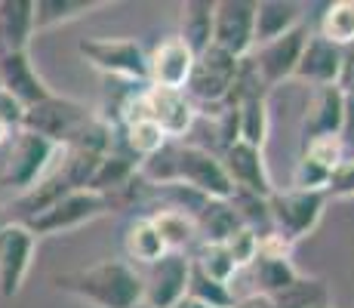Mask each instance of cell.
Wrapping results in <instances>:
<instances>
[{"label":"cell","mask_w":354,"mask_h":308,"mask_svg":"<svg viewBox=\"0 0 354 308\" xmlns=\"http://www.w3.org/2000/svg\"><path fill=\"white\" fill-rule=\"evenodd\" d=\"M12 133H16V129H10V127H6L3 120H0V145H6V142H10V136H12Z\"/></svg>","instance_id":"41"},{"label":"cell","mask_w":354,"mask_h":308,"mask_svg":"<svg viewBox=\"0 0 354 308\" xmlns=\"http://www.w3.org/2000/svg\"><path fill=\"white\" fill-rule=\"evenodd\" d=\"M225 250L231 253V259H234L237 271L250 269V265L256 262V256H259V237L253 235V231H247V228H237L234 235L225 241Z\"/></svg>","instance_id":"35"},{"label":"cell","mask_w":354,"mask_h":308,"mask_svg":"<svg viewBox=\"0 0 354 308\" xmlns=\"http://www.w3.org/2000/svg\"><path fill=\"white\" fill-rule=\"evenodd\" d=\"M6 222H10V219H6V213H3V210H0V228H3Z\"/></svg>","instance_id":"42"},{"label":"cell","mask_w":354,"mask_h":308,"mask_svg":"<svg viewBox=\"0 0 354 308\" xmlns=\"http://www.w3.org/2000/svg\"><path fill=\"white\" fill-rule=\"evenodd\" d=\"M34 34V0H0V56L28 53Z\"/></svg>","instance_id":"20"},{"label":"cell","mask_w":354,"mask_h":308,"mask_svg":"<svg viewBox=\"0 0 354 308\" xmlns=\"http://www.w3.org/2000/svg\"><path fill=\"white\" fill-rule=\"evenodd\" d=\"M308 34H311V22H305L299 28H292L290 34H283V37H274L268 44L256 46L247 56L265 90H274L277 84H283V80H290L296 74L299 56H302V46L308 40Z\"/></svg>","instance_id":"10"},{"label":"cell","mask_w":354,"mask_h":308,"mask_svg":"<svg viewBox=\"0 0 354 308\" xmlns=\"http://www.w3.org/2000/svg\"><path fill=\"white\" fill-rule=\"evenodd\" d=\"M219 161L225 167L234 191H250V194H259V197H268L274 191L262 148H253L237 139V142H231L225 152H219Z\"/></svg>","instance_id":"13"},{"label":"cell","mask_w":354,"mask_h":308,"mask_svg":"<svg viewBox=\"0 0 354 308\" xmlns=\"http://www.w3.org/2000/svg\"><path fill=\"white\" fill-rule=\"evenodd\" d=\"M145 108H148V120H154L163 129L169 142H182V136L192 133L197 111L188 102L185 93L179 90H160V87H145Z\"/></svg>","instance_id":"14"},{"label":"cell","mask_w":354,"mask_h":308,"mask_svg":"<svg viewBox=\"0 0 354 308\" xmlns=\"http://www.w3.org/2000/svg\"><path fill=\"white\" fill-rule=\"evenodd\" d=\"M139 308H148V305H139Z\"/></svg>","instance_id":"43"},{"label":"cell","mask_w":354,"mask_h":308,"mask_svg":"<svg viewBox=\"0 0 354 308\" xmlns=\"http://www.w3.org/2000/svg\"><path fill=\"white\" fill-rule=\"evenodd\" d=\"M176 182L209 201H228L234 194V185L219 154L203 145H192V142H176Z\"/></svg>","instance_id":"7"},{"label":"cell","mask_w":354,"mask_h":308,"mask_svg":"<svg viewBox=\"0 0 354 308\" xmlns=\"http://www.w3.org/2000/svg\"><path fill=\"white\" fill-rule=\"evenodd\" d=\"M77 53L86 59V65L108 78H120L129 84L148 87V53L133 37H90L80 40Z\"/></svg>","instance_id":"5"},{"label":"cell","mask_w":354,"mask_h":308,"mask_svg":"<svg viewBox=\"0 0 354 308\" xmlns=\"http://www.w3.org/2000/svg\"><path fill=\"white\" fill-rule=\"evenodd\" d=\"M142 278V305L148 308H173L188 293L192 278V256L188 253H163L158 262L145 265Z\"/></svg>","instance_id":"9"},{"label":"cell","mask_w":354,"mask_h":308,"mask_svg":"<svg viewBox=\"0 0 354 308\" xmlns=\"http://www.w3.org/2000/svg\"><path fill=\"white\" fill-rule=\"evenodd\" d=\"M102 6H108V0H34V31H50L77 22Z\"/></svg>","instance_id":"23"},{"label":"cell","mask_w":354,"mask_h":308,"mask_svg":"<svg viewBox=\"0 0 354 308\" xmlns=\"http://www.w3.org/2000/svg\"><path fill=\"white\" fill-rule=\"evenodd\" d=\"M188 256H192L194 269H201L203 275L219 280V284H231L237 275V265L225 250V244H197V250L188 253Z\"/></svg>","instance_id":"31"},{"label":"cell","mask_w":354,"mask_h":308,"mask_svg":"<svg viewBox=\"0 0 354 308\" xmlns=\"http://www.w3.org/2000/svg\"><path fill=\"white\" fill-rule=\"evenodd\" d=\"M53 287L65 296H74L90 308H139L142 278L127 259H102L86 269L62 271L53 278Z\"/></svg>","instance_id":"1"},{"label":"cell","mask_w":354,"mask_h":308,"mask_svg":"<svg viewBox=\"0 0 354 308\" xmlns=\"http://www.w3.org/2000/svg\"><path fill=\"white\" fill-rule=\"evenodd\" d=\"M194 228H197V244H225L241 228V222H237L228 201H207L194 219Z\"/></svg>","instance_id":"25"},{"label":"cell","mask_w":354,"mask_h":308,"mask_svg":"<svg viewBox=\"0 0 354 308\" xmlns=\"http://www.w3.org/2000/svg\"><path fill=\"white\" fill-rule=\"evenodd\" d=\"M167 142L169 139L163 136V129L154 120H148V118L133 120V123H127V127H120V145H124L139 163L145 161V157L158 154L160 148L167 145Z\"/></svg>","instance_id":"28"},{"label":"cell","mask_w":354,"mask_h":308,"mask_svg":"<svg viewBox=\"0 0 354 308\" xmlns=\"http://www.w3.org/2000/svg\"><path fill=\"white\" fill-rule=\"evenodd\" d=\"M62 145L31 133V129H16L10 136V154H6L3 170H0V185L19 197L31 191L34 185H40L46 176L56 173L62 167Z\"/></svg>","instance_id":"2"},{"label":"cell","mask_w":354,"mask_h":308,"mask_svg":"<svg viewBox=\"0 0 354 308\" xmlns=\"http://www.w3.org/2000/svg\"><path fill=\"white\" fill-rule=\"evenodd\" d=\"M34 250H37V237L25 222H10L0 228V296L12 299L22 293L28 271L34 265Z\"/></svg>","instance_id":"11"},{"label":"cell","mask_w":354,"mask_h":308,"mask_svg":"<svg viewBox=\"0 0 354 308\" xmlns=\"http://www.w3.org/2000/svg\"><path fill=\"white\" fill-rule=\"evenodd\" d=\"M90 120H93V111L84 105V102L53 93L50 99L25 108L22 129H31V133L44 136V139H50V142H56V145L65 148Z\"/></svg>","instance_id":"8"},{"label":"cell","mask_w":354,"mask_h":308,"mask_svg":"<svg viewBox=\"0 0 354 308\" xmlns=\"http://www.w3.org/2000/svg\"><path fill=\"white\" fill-rule=\"evenodd\" d=\"M271 302H274V308H324V305H333V290L324 278L299 275Z\"/></svg>","instance_id":"27"},{"label":"cell","mask_w":354,"mask_h":308,"mask_svg":"<svg viewBox=\"0 0 354 308\" xmlns=\"http://www.w3.org/2000/svg\"><path fill=\"white\" fill-rule=\"evenodd\" d=\"M305 22H308L305 19V3H296V0H256L253 40H256V46H262L268 40L290 34L292 28H299Z\"/></svg>","instance_id":"19"},{"label":"cell","mask_w":354,"mask_h":308,"mask_svg":"<svg viewBox=\"0 0 354 308\" xmlns=\"http://www.w3.org/2000/svg\"><path fill=\"white\" fill-rule=\"evenodd\" d=\"M345 120V93L339 87H315L308 96V105L299 120L302 142L321 139V136H339Z\"/></svg>","instance_id":"15"},{"label":"cell","mask_w":354,"mask_h":308,"mask_svg":"<svg viewBox=\"0 0 354 308\" xmlns=\"http://www.w3.org/2000/svg\"><path fill=\"white\" fill-rule=\"evenodd\" d=\"M302 157H308L311 163L324 167L326 173H336L339 163L348 157V152H345V145H342L339 136H321V139L302 142Z\"/></svg>","instance_id":"33"},{"label":"cell","mask_w":354,"mask_h":308,"mask_svg":"<svg viewBox=\"0 0 354 308\" xmlns=\"http://www.w3.org/2000/svg\"><path fill=\"white\" fill-rule=\"evenodd\" d=\"M185 296L197 299V302L207 305V308H231L237 299L234 290H231V284H219V280L207 278L201 269H194V265H192V278H188Z\"/></svg>","instance_id":"32"},{"label":"cell","mask_w":354,"mask_h":308,"mask_svg":"<svg viewBox=\"0 0 354 308\" xmlns=\"http://www.w3.org/2000/svg\"><path fill=\"white\" fill-rule=\"evenodd\" d=\"M339 139H342L345 152L354 154V93H345V120H342Z\"/></svg>","instance_id":"38"},{"label":"cell","mask_w":354,"mask_h":308,"mask_svg":"<svg viewBox=\"0 0 354 308\" xmlns=\"http://www.w3.org/2000/svg\"><path fill=\"white\" fill-rule=\"evenodd\" d=\"M241 62L228 53H222L219 46H209L207 53L194 59L192 78L185 84L188 102L197 108H207V114H219L222 108L231 105V96H234V84L237 74H241Z\"/></svg>","instance_id":"3"},{"label":"cell","mask_w":354,"mask_h":308,"mask_svg":"<svg viewBox=\"0 0 354 308\" xmlns=\"http://www.w3.org/2000/svg\"><path fill=\"white\" fill-rule=\"evenodd\" d=\"M231 210H234L237 222H241V228L253 231L256 237L268 235L271 228V213H268V197H259V194H250V191H234V194L228 197Z\"/></svg>","instance_id":"30"},{"label":"cell","mask_w":354,"mask_h":308,"mask_svg":"<svg viewBox=\"0 0 354 308\" xmlns=\"http://www.w3.org/2000/svg\"><path fill=\"white\" fill-rule=\"evenodd\" d=\"M231 308H274V302H271V296H262V293H250V296L234 299V305H231Z\"/></svg>","instance_id":"39"},{"label":"cell","mask_w":354,"mask_h":308,"mask_svg":"<svg viewBox=\"0 0 354 308\" xmlns=\"http://www.w3.org/2000/svg\"><path fill=\"white\" fill-rule=\"evenodd\" d=\"M0 90L10 93L22 108H31L53 96V90L37 74L28 53H6V56H0Z\"/></svg>","instance_id":"17"},{"label":"cell","mask_w":354,"mask_h":308,"mask_svg":"<svg viewBox=\"0 0 354 308\" xmlns=\"http://www.w3.org/2000/svg\"><path fill=\"white\" fill-rule=\"evenodd\" d=\"M342 65H345L342 46L330 44V40L317 37V34L311 31L302 46V56H299V65H296L292 78L305 80V84H311V87H336L339 74H342Z\"/></svg>","instance_id":"18"},{"label":"cell","mask_w":354,"mask_h":308,"mask_svg":"<svg viewBox=\"0 0 354 308\" xmlns=\"http://www.w3.org/2000/svg\"><path fill=\"white\" fill-rule=\"evenodd\" d=\"M326 191H299V188H274L268 194L271 228L287 241H302L317 228L326 207Z\"/></svg>","instance_id":"6"},{"label":"cell","mask_w":354,"mask_h":308,"mask_svg":"<svg viewBox=\"0 0 354 308\" xmlns=\"http://www.w3.org/2000/svg\"><path fill=\"white\" fill-rule=\"evenodd\" d=\"M330 179H333V173H326L324 167H317V163H311L308 157L299 154L296 167H292V185H290V188H299V191H326V188H330Z\"/></svg>","instance_id":"34"},{"label":"cell","mask_w":354,"mask_h":308,"mask_svg":"<svg viewBox=\"0 0 354 308\" xmlns=\"http://www.w3.org/2000/svg\"><path fill=\"white\" fill-rule=\"evenodd\" d=\"M114 210L118 207H114L111 194H99L93 188H71L53 207H46L44 213L25 219V225L31 228L34 237H56V235H68V231L84 228V225L114 213Z\"/></svg>","instance_id":"4"},{"label":"cell","mask_w":354,"mask_h":308,"mask_svg":"<svg viewBox=\"0 0 354 308\" xmlns=\"http://www.w3.org/2000/svg\"><path fill=\"white\" fill-rule=\"evenodd\" d=\"M256 0H216L213 10V46L234 59H247L256 40Z\"/></svg>","instance_id":"12"},{"label":"cell","mask_w":354,"mask_h":308,"mask_svg":"<svg viewBox=\"0 0 354 308\" xmlns=\"http://www.w3.org/2000/svg\"><path fill=\"white\" fill-rule=\"evenodd\" d=\"M148 219H151V225L158 228L160 241L169 253H188V246L197 241L194 219L179 213V210L160 207V210H154V213H148Z\"/></svg>","instance_id":"26"},{"label":"cell","mask_w":354,"mask_h":308,"mask_svg":"<svg viewBox=\"0 0 354 308\" xmlns=\"http://www.w3.org/2000/svg\"><path fill=\"white\" fill-rule=\"evenodd\" d=\"M213 10L216 0H188L179 10V34L176 37L194 53H207L213 46Z\"/></svg>","instance_id":"21"},{"label":"cell","mask_w":354,"mask_h":308,"mask_svg":"<svg viewBox=\"0 0 354 308\" xmlns=\"http://www.w3.org/2000/svg\"><path fill=\"white\" fill-rule=\"evenodd\" d=\"M324 12H317L315 31L317 37L330 40V44L351 50L354 46V0H333V3L321 6Z\"/></svg>","instance_id":"24"},{"label":"cell","mask_w":354,"mask_h":308,"mask_svg":"<svg viewBox=\"0 0 354 308\" xmlns=\"http://www.w3.org/2000/svg\"><path fill=\"white\" fill-rule=\"evenodd\" d=\"M173 308H207V305H201L197 299H192V296H185V299H179Z\"/></svg>","instance_id":"40"},{"label":"cell","mask_w":354,"mask_h":308,"mask_svg":"<svg viewBox=\"0 0 354 308\" xmlns=\"http://www.w3.org/2000/svg\"><path fill=\"white\" fill-rule=\"evenodd\" d=\"M22 118H25V108L19 105L10 93L0 90V120H3L10 129H22Z\"/></svg>","instance_id":"37"},{"label":"cell","mask_w":354,"mask_h":308,"mask_svg":"<svg viewBox=\"0 0 354 308\" xmlns=\"http://www.w3.org/2000/svg\"><path fill=\"white\" fill-rule=\"evenodd\" d=\"M124 253H127V262L139 265V269H145V265L158 262L163 253H169L167 246H163L158 228L151 225V219L148 216H136L129 219V225L124 228Z\"/></svg>","instance_id":"22"},{"label":"cell","mask_w":354,"mask_h":308,"mask_svg":"<svg viewBox=\"0 0 354 308\" xmlns=\"http://www.w3.org/2000/svg\"><path fill=\"white\" fill-rule=\"evenodd\" d=\"M194 53L182 44L179 37H167L154 46L148 56V87H160V90H185L188 78L194 68Z\"/></svg>","instance_id":"16"},{"label":"cell","mask_w":354,"mask_h":308,"mask_svg":"<svg viewBox=\"0 0 354 308\" xmlns=\"http://www.w3.org/2000/svg\"><path fill=\"white\" fill-rule=\"evenodd\" d=\"M253 269V275H256V284H259V290L256 293H262V296H271L274 299L277 293H283L287 287L296 280L302 271L292 265V259H268V256H256V262L250 265Z\"/></svg>","instance_id":"29"},{"label":"cell","mask_w":354,"mask_h":308,"mask_svg":"<svg viewBox=\"0 0 354 308\" xmlns=\"http://www.w3.org/2000/svg\"><path fill=\"white\" fill-rule=\"evenodd\" d=\"M326 197H354V154L339 163V170L330 179V188H326Z\"/></svg>","instance_id":"36"}]
</instances>
